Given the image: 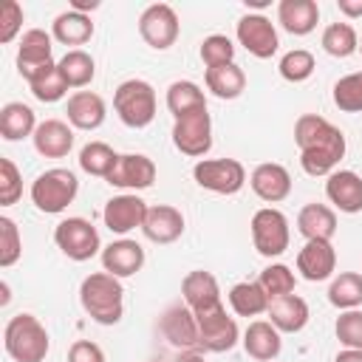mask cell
I'll return each mask as SVG.
<instances>
[{"instance_id": "29", "label": "cell", "mask_w": 362, "mask_h": 362, "mask_svg": "<svg viewBox=\"0 0 362 362\" xmlns=\"http://www.w3.org/2000/svg\"><path fill=\"white\" fill-rule=\"evenodd\" d=\"M51 37L62 45H85L93 37V23L88 14H79L74 8L62 11L51 23Z\"/></svg>"}, {"instance_id": "1", "label": "cell", "mask_w": 362, "mask_h": 362, "mask_svg": "<svg viewBox=\"0 0 362 362\" xmlns=\"http://www.w3.org/2000/svg\"><path fill=\"white\" fill-rule=\"evenodd\" d=\"M294 141L300 147V167L314 178L331 175L345 158V133L320 113H303L294 122Z\"/></svg>"}, {"instance_id": "17", "label": "cell", "mask_w": 362, "mask_h": 362, "mask_svg": "<svg viewBox=\"0 0 362 362\" xmlns=\"http://www.w3.org/2000/svg\"><path fill=\"white\" fill-rule=\"evenodd\" d=\"M181 297H184V305L192 308L195 314H204V311L223 305L218 277L212 272H204V269L187 272V277L181 280Z\"/></svg>"}, {"instance_id": "34", "label": "cell", "mask_w": 362, "mask_h": 362, "mask_svg": "<svg viewBox=\"0 0 362 362\" xmlns=\"http://www.w3.org/2000/svg\"><path fill=\"white\" fill-rule=\"evenodd\" d=\"M57 68H59L62 79L68 82V88H85V85H90L93 76H96V62H93V57H90L88 51H82V48L65 51V57L57 62Z\"/></svg>"}, {"instance_id": "50", "label": "cell", "mask_w": 362, "mask_h": 362, "mask_svg": "<svg viewBox=\"0 0 362 362\" xmlns=\"http://www.w3.org/2000/svg\"><path fill=\"white\" fill-rule=\"evenodd\" d=\"M71 8L79 11V14H88V11L99 8V0H71Z\"/></svg>"}, {"instance_id": "32", "label": "cell", "mask_w": 362, "mask_h": 362, "mask_svg": "<svg viewBox=\"0 0 362 362\" xmlns=\"http://www.w3.org/2000/svg\"><path fill=\"white\" fill-rule=\"evenodd\" d=\"M167 110L173 113V119H184L189 113H198V110H206V96L204 90L189 82V79H175L170 88H167Z\"/></svg>"}, {"instance_id": "12", "label": "cell", "mask_w": 362, "mask_h": 362, "mask_svg": "<svg viewBox=\"0 0 362 362\" xmlns=\"http://www.w3.org/2000/svg\"><path fill=\"white\" fill-rule=\"evenodd\" d=\"M195 317H198V337H201L204 351L223 354V351H232L238 345V339H240L238 322H235V317L226 314L223 305L204 311V314H195Z\"/></svg>"}, {"instance_id": "3", "label": "cell", "mask_w": 362, "mask_h": 362, "mask_svg": "<svg viewBox=\"0 0 362 362\" xmlns=\"http://www.w3.org/2000/svg\"><path fill=\"white\" fill-rule=\"evenodd\" d=\"M3 348L14 362H42L48 356L51 339L45 325L34 314H14L3 331Z\"/></svg>"}, {"instance_id": "52", "label": "cell", "mask_w": 362, "mask_h": 362, "mask_svg": "<svg viewBox=\"0 0 362 362\" xmlns=\"http://www.w3.org/2000/svg\"><path fill=\"white\" fill-rule=\"evenodd\" d=\"M359 51H362V37H359Z\"/></svg>"}, {"instance_id": "10", "label": "cell", "mask_w": 362, "mask_h": 362, "mask_svg": "<svg viewBox=\"0 0 362 362\" xmlns=\"http://www.w3.org/2000/svg\"><path fill=\"white\" fill-rule=\"evenodd\" d=\"M178 31H181L178 14H175V8L167 6V3H153V6H147V8L141 11V17H139V34H141V40H144L150 48H156V51H167L170 45H175Z\"/></svg>"}, {"instance_id": "23", "label": "cell", "mask_w": 362, "mask_h": 362, "mask_svg": "<svg viewBox=\"0 0 362 362\" xmlns=\"http://www.w3.org/2000/svg\"><path fill=\"white\" fill-rule=\"evenodd\" d=\"M34 150L45 158H65L74 147V127L62 119H45L34 130Z\"/></svg>"}, {"instance_id": "21", "label": "cell", "mask_w": 362, "mask_h": 362, "mask_svg": "<svg viewBox=\"0 0 362 362\" xmlns=\"http://www.w3.org/2000/svg\"><path fill=\"white\" fill-rule=\"evenodd\" d=\"M325 198L345 215L362 212V178L354 170H334L325 181Z\"/></svg>"}, {"instance_id": "25", "label": "cell", "mask_w": 362, "mask_h": 362, "mask_svg": "<svg viewBox=\"0 0 362 362\" xmlns=\"http://www.w3.org/2000/svg\"><path fill=\"white\" fill-rule=\"evenodd\" d=\"M240 342H243V351H246L252 359H257V362H272V359H277L280 351H283L280 331H277L269 320H255V322H249Z\"/></svg>"}, {"instance_id": "51", "label": "cell", "mask_w": 362, "mask_h": 362, "mask_svg": "<svg viewBox=\"0 0 362 362\" xmlns=\"http://www.w3.org/2000/svg\"><path fill=\"white\" fill-rule=\"evenodd\" d=\"M175 362H204V356H201V354H195V351H184Z\"/></svg>"}, {"instance_id": "47", "label": "cell", "mask_w": 362, "mask_h": 362, "mask_svg": "<svg viewBox=\"0 0 362 362\" xmlns=\"http://www.w3.org/2000/svg\"><path fill=\"white\" fill-rule=\"evenodd\" d=\"M68 362H105V351L90 339H76L68 348Z\"/></svg>"}, {"instance_id": "30", "label": "cell", "mask_w": 362, "mask_h": 362, "mask_svg": "<svg viewBox=\"0 0 362 362\" xmlns=\"http://www.w3.org/2000/svg\"><path fill=\"white\" fill-rule=\"evenodd\" d=\"M204 82H206V90L218 99H238L246 88V74L238 62H229V65H218V68H206L204 74Z\"/></svg>"}, {"instance_id": "16", "label": "cell", "mask_w": 362, "mask_h": 362, "mask_svg": "<svg viewBox=\"0 0 362 362\" xmlns=\"http://www.w3.org/2000/svg\"><path fill=\"white\" fill-rule=\"evenodd\" d=\"M105 181L119 189H147L156 181V161L144 153H122Z\"/></svg>"}, {"instance_id": "27", "label": "cell", "mask_w": 362, "mask_h": 362, "mask_svg": "<svg viewBox=\"0 0 362 362\" xmlns=\"http://www.w3.org/2000/svg\"><path fill=\"white\" fill-rule=\"evenodd\" d=\"M320 20V6L314 0H280L277 6V23L294 34V37H305L317 28Z\"/></svg>"}, {"instance_id": "44", "label": "cell", "mask_w": 362, "mask_h": 362, "mask_svg": "<svg viewBox=\"0 0 362 362\" xmlns=\"http://www.w3.org/2000/svg\"><path fill=\"white\" fill-rule=\"evenodd\" d=\"M337 339L345 345V348H356L362 351V311L359 308H351V311H342L337 317Z\"/></svg>"}, {"instance_id": "18", "label": "cell", "mask_w": 362, "mask_h": 362, "mask_svg": "<svg viewBox=\"0 0 362 362\" xmlns=\"http://www.w3.org/2000/svg\"><path fill=\"white\" fill-rule=\"evenodd\" d=\"M249 187L252 192L266 201V204H280L291 195V175L283 164H274V161H266V164H257L249 175Z\"/></svg>"}, {"instance_id": "8", "label": "cell", "mask_w": 362, "mask_h": 362, "mask_svg": "<svg viewBox=\"0 0 362 362\" xmlns=\"http://www.w3.org/2000/svg\"><path fill=\"white\" fill-rule=\"evenodd\" d=\"M192 178L209 192L235 195L246 184V167L238 158H201L192 167Z\"/></svg>"}, {"instance_id": "24", "label": "cell", "mask_w": 362, "mask_h": 362, "mask_svg": "<svg viewBox=\"0 0 362 362\" xmlns=\"http://www.w3.org/2000/svg\"><path fill=\"white\" fill-rule=\"evenodd\" d=\"M65 113H68L71 127H76V130H96V127H102V122L107 116V107H105V99L99 93L76 90V93L68 96Z\"/></svg>"}, {"instance_id": "33", "label": "cell", "mask_w": 362, "mask_h": 362, "mask_svg": "<svg viewBox=\"0 0 362 362\" xmlns=\"http://www.w3.org/2000/svg\"><path fill=\"white\" fill-rule=\"evenodd\" d=\"M37 130V116L28 105L23 102H8L0 110V136L6 141H20L25 136H34Z\"/></svg>"}, {"instance_id": "26", "label": "cell", "mask_w": 362, "mask_h": 362, "mask_svg": "<svg viewBox=\"0 0 362 362\" xmlns=\"http://www.w3.org/2000/svg\"><path fill=\"white\" fill-rule=\"evenodd\" d=\"M269 322L280 331V334H297L308 325V303L297 294H286L269 303Z\"/></svg>"}, {"instance_id": "46", "label": "cell", "mask_w": 362, "mask_h": 362, "mask_svg": "<svg viewBox=\"0 0 362 362\" xmlns=\"http://www.w3.org/2000/svg\"><path fill=\"white\" fill-rule=\"evenodd\" d=\"M23 28V6L17 0H6L0 8V42H11Z\"/></svg>"}, {"instance_id": "6", "label": "cell", "mask_w": 362, "mask_h": 362, "mask_svg": "<svg viewBox=\"0 0 362 362\" xmlns=\"http://www.w3.org/2000/svg\"><path fill=\"white\" fill-rule=\"evenodd\" d=\"M54 243H57V249L68 260H76V263H85V260L96 257L99 249H102L96 226L90 221H85V218H65V221H59L57 229H54Z\"/></svg>"}, {"instance_id": "36", "label": "cell", "mask_w": 362, "mask_h": 362, "mask_svg": "<svg viewBox=\"0 0 362 362\" xmlns=\"http://www.w3.org/2000/svg\"><path fill=\"white\" fill-rule=\"evenodd\" d=\"M320 42H322L325 54H331L337 59H348L351 54L359 51V34H356V28L351 23H331V25H325Z\"/></svg>"}, {"instance_id": "42", "label": "cell", "mask_w": 362, "mask_h": 362, "mask_svg": "<svg viewBox=\"0 0 362 362\" xmlns=\"http://www.w3.org/2000/svg\"><path fill=\"white\" fill-rule=\"evenodd\" d=\"M20 255H23L20 229H17V223H14L8 215H3V218H0V266H3V269L14 266V263L20 260Z\"/></svg>"}, {"instance_id": "49", "label": "cell", "mask_w": 362, "mask_h": 362, "mask_svg": "<svg viewBox=\"0 0 362 362\" xmlns=\"http://www.w3.org/2000/svg\"><path fill=\"white\" fill-rule=\"evenodd\" d=\"M334 362H362V351H356V348H345V351H339V354L334 356Z\"/></svg>"}, {"instance_id": "14", "label": "cell", "mask_w": 362, "mask_h": 362, "mask_svg": "<svg viewBox=\"0 0 362 362\" xmlns=\"http://www.w3.org/2000/svg\"><path fill=\"white\" fill-rule=\"evenodd\" d=\"M158 328L164 334V339L178 348V351H195L201 348V337H198V317L192 308H187L184 303H175L170 305L161 320H158Z\"/></svg>"}, {"instance_id": "40", "label": "cell", "mask_w": 362, "mask_h": 362, "mask_svg": "<svg viewBox=\"0 0 362 362\" xmlns=\"http://www.w3.org/2000/svg\"><path fill=\"white\" fill-rule=\"evenodd\" d=\"M334 105L342 113H362V71L337 79V85H334Z\"/></svg>"}, {"instance_id": "48", "label": "cell", "mask_w": 362, "mask_h": 362, "mask_svg": "<svg viewBox=\"0 0 362 362\" xmlns=\"http://www.w3.org/2000/svg\"><path fill=\"white\" fill-rule=\"evenodd\" d=\"M337 8H339V14H345L348 20L362 17V0H337Z\"/></svg>"}, {"instance_id": "13", "label": "cell", "mask_w": 362, "mask_h": 362, "mask_svg": "<svg viewBox=\"0 0 362 362\" xmlns=\"http://www.w3.org/2000/svg\"><path fill=\"white\" fill-rule=\"evenodd\" d=\"M238 42L257 59H269L277 54L280 40H277V28L266 14H243L238 20Z\"/></svg>"}, {"instance_id": "2", "label": "cell", "mask_w": 362, "mask_h": 362, "mask_svg": "<svg viewBox=\"0 0 362 362\" xmlns=\"http://www.w3.org/2000/svg\"><path fill=\"white\" fill-rule=\"evenodd\" d=\"M79 303L93 322L116 325L124 314V286L107 272H93L79 286Z\"/></svg>"}, {"instance_id": "45", "label": "cell", "mask_w": 362, "mask_h": 362, "mask_svg": "<svg viewBox=\"0 0 362 362\" xmlns=\"http://www.w3.org/2000/svg\"><path fill=\"white\" fill-rule=\"evenodd\" d=\"M23 195V175L11 158H0V204L11 206Z\"/></svg>"}, {"instance_id": "39", "label": "cell", "mask_w": 362, "mask_h": 362, "mask_svg": "<svg viewBox=\"0 0 362 362\" xmlns=\"http://www.w3.org/2000/svg\"><path fill=\"white\" fill-rule=\"evenodd\" d=\"M314 68H317L314 54L305 51V48H294V51L283 54L280 57V65H277V71H280V76L286 82H305L314 74Z\"/></svg>"}, {"instance_id": "43", "label": "cell", "mask_w": 362, "mask_h": 362, "mask_svg": "<svg viewBox=\"0 0 362 362\" xmlns=\"http://www.w3.org/2000/svg\"><path fill=\"white\" fill-rule=\"evenodd\" d=\"M28 88H31L34 99H40V102H59V99L68 93V82L62 79L59 68H51V71L42 74L40 79L28 82Z\"/></svg>"}, {"instance_id": "11", "label": "cell", "mask_w": 362, "mask_h": 362, "mask_svg": "<svg viewBox=\"0 0 362 362\" xmlns=\"http://www.w3.org/2000/svg\"><path fill=\"white\" fill-rule=\"evenodd\" d=\"M173 144L178 153L189 158H201L212 150V119L209 110L189 113L184 119H175L173 124Z\"/></svg>"}, {"instance_id": "22", "label": "cell", "mask_w": 362, "mask_h": 362, "mask_svg": "<svg viewBox=\"0 0 362 362\" xmlns=\"http://www.w3.org/2000/svg\"><path fill=\"white\" fill-rule=\"evenodd\" d=\"M141 266H144V249L130 238L113 240L102 249V269L119 280L133 277L136 272H141Z\"/></svg>"}, {"instance_id": "7", "label": "cell", "mask_w": 362, "mask_h": 362, "mask_svg": "<svg viewBox=\"0 0 362 362\" xmlns=\"http://www.w3.org/2000/svg\"><path fill=\"white\" fill-rule=\"evenodd\" d=\"M252 243L257 249V255L263 257H280L288 249L291 232H288V218L274 209V206H263L252 215Z\"/></svg>"}, {"instance_id": "19", "label": "cell", "mask_w": 362, "mask_h": 362, "mask_svg": "<svg viewBox=\"0 0 362 362\" xmlns=\"http://www.w3.org/2000/svg\"><path fill=\"white\" fill-rule=\"evenodd\" d=\"M141 232H144L147 240H153L158 246L175 243L184 235V215H181V209H175L170 204H156V206L147 209Z\"/></svg>"}, {"instance_id": "41", "label": "cell", "mask_w": 362, "mask_h": 362, "mask_svg": "<svg viewBox=\"0 0 362 362\" xmlns=\"http://www.w3.org/2000/svg\"><path fill=\"white\" fill-rule=\"evenodd\" d=\"M201 59L206 68L229 65V62H235V42L226 34H209L201 42Z\"/></svg>"}, {"instance_id": "20", "label": "cell", "mask_w": 362, "mask_h": 362, "mask_svg": "<svg viewBox=\"0 0 362 362\" xmlns=\"http://www.w3.org/2000/svg\"><path fill=\"white\" fill-rule=\"evenodd\" d=\"M337 269V252L331 240H305V246L297 252V272L308 283L328 280Z\"/></svg>"}, {"instance_id": "15", "label": "cell", "mask_w": 362, "mask_h": 362, "mask_svg": "<svg viewBox=\"0 0 362 362\" xmlns=\"http://www.w3.org/2000/svg\"><path fill=\"white\" fill-rule=\"evenodd\" d=\"M147 204L136 195V192H122V195H113L105 209H102V221L110 232L116 235H127L133 232L136 226L141 229L144 226V218H147Z\"/></svg>"}, {"instance_id": "35", "label": "cell", "mask_w": 362, "mask_h": 362, "mask_svg": "<svg viewBox=\"0 0 362 362\" xmlns=\"http://www.w3.org/2000/svg\"><path fill=\"white\" fill-rule=\"evenodd\" d=\"M328 303L339 311H351L362 305V274L359 272H339L328 286Z\"/></svg>"}, {"instance_id": "5", "label": "cell", "mask_w": 362, "mask_h": 362, "mask_svg": "<svg viewBox=\"0 0 362 362\" xmlns=\"http://www.w3.org/2000/svg\"><path fill=\"white\" fill-rule=\"evenodd\" d=\"M113 110L122 124L141 130L156 119V90L144 79H124L113 90Z\"/></svg>"}, {"instance_id": "4", "label": "cell", "mask_w": 362, "mask_h": 362, "mask_svg": "<svg viewBox=\"0 0 362 362\" xmlns=\"http://www.w3.org/2000/svg\"><path fill=\"white\" fill-rule=\"evenodd\" d=\"M76 192H79V181L65 167H51L31 181V204L45 215H57V212L68 209V204H74Z\"/></svg>"}, {"instance_id": "28", "label": "cell", "mask_w": 362, "mask_h": 362, "mask_svg": "<svg viewBox=\"0 0 362 362\" xmlns=\"http://www.w3.org/2000/svg\"><path fill=\"white\" fill-rule=\"evenodd\" d=\"M297 232L305 240H331L337 232V215L325 204H305L297 212Z\"/></svg>"}, {"instance_id": "38", "label": "cell", "mask_w": 362, "mask_h": 362, "mask_svg": "<svg viewBox=\"0 0 362 362\" xmlns=\"http://www.w3.org/2000/svg\"><path fill=\"white\" fill-rule=\"evenodd\" d=\"M257 283L263 286V291L269 294V300H277V297H286V294H294V272L286 266V263H272L260 272Z\"/></svg>"}, {"instance_id": "31", "label": "cell", "mask_w": 362, "mask_h": 362, "mask_svg": "<svg viewBox=\"0 0 362 362\" xmlns=\"http://www.w3.org/2000/svg\"><path fill=\"white\" fill-rule=\"evenodd\" d=\"M229 305L238 317H257V314H266L269 311V294L263 291V286L257 280H243V283H235L229 288Z\"/></svg>"}, {"instance_id": "9", "label": "cell", "mask_w": 362, "mask_h": 362, "mask_svg": "<svg viewBox=\"0 0 362 362\" xmlns=\"http://www.w3.org/2000/svg\"><path fill=\"white\" fill-rule=\"evenodd\" d=\"M51 34L42 28H28L20 37V48H17V71L25 82L40 79L42 74H48L51 68H57L54 62V45H51Z\"/></svg>"}, {"instance_id": "37", "label": "cell", "mask_w": 362, "mask_h": 362, "mask_svg": "<svg viewBox=\"0 0 362 362\" xmlns=\"http://www.w3.org/2000/svg\"><path fill=\"white\" fill-rule=\"evenodd\" d=\"M116 161H119V153L105 141H88L79 150V167L88 175H96V178H107L113 173Z\"/></svg>"}]
</instances>
